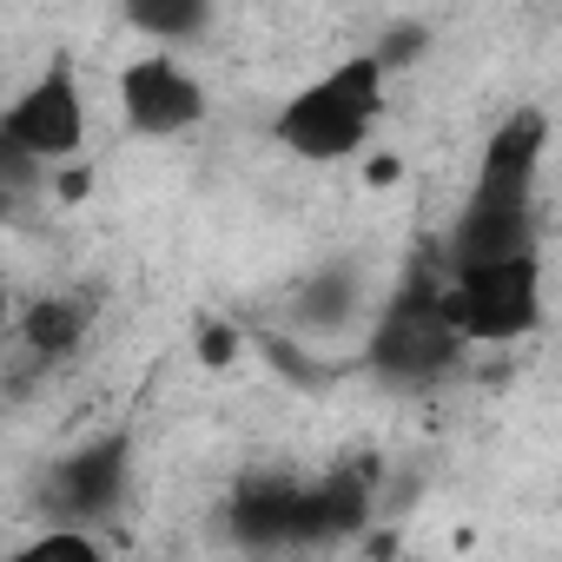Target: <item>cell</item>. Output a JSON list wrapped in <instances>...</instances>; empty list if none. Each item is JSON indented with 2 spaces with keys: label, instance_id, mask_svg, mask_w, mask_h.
Instances as JSON below:
<instances>
[{
  "label": "cell",
  "instance_id": "1",
  "mask_svg": "<svg viewBox=\"0 0 562 562\" xmlns=\"http://www.w3.org/2000/svg\"><path fill=\"white\" fill-rule=\"evenodd\" d=\"M549 153V113L542 106H516L503 126H490L483 153H476V179L463 192V212L443 238V265L470 271V265H503L536 251V172Z\"/></svg>",
  "mask_w": 562,
  "mask_h": 562
},
{
  "label": "cell",
  "instance_id": "2",
  "mask_svg": "<svg viewBox=\"0 0 562 562\" xmlns=\"http://www.w3.org/2000/svg\"><path fill=\"white\" fill-rule=\"evenodd\" d=\"M384 87H391V74H384V60L371 47L345 54L338 67H325L318 80H305L285 106H278L271 139L285 153H299V159H318V166L351 159V153H364V139H371V126L384 113Z\"/></svg>",
  "mask_w": 562,
  "mask_h": 562
},
{
  "label": "cell",
  "instance_id": "3",
  "mask_svg": "<svg viewBox=\"0 0 562 562\" xmlns=\"http://www.w3.org/2000/svg\"><path fill=\"white\" fill-rule=\"evenodd\" d=\"M443 312L463 345H516L542 325V258H503V265H470L443 271Z\"/></svg>",
  "mask_w": 562,
  "mask_h": 562
},
{
  "label": "cell",
  "instance_id": "4",
  "mask_svg": "<svg viewBox=\"0 0 562 562\" xmlns=\"http://www.w3.org/2000/svg\"><path fill=\"white\" fill-rule=\"evenodd\" d=\"M463 351L450 312H443V278L411 271L404 285L384 299L378 325H371V364L384 384H424L437 371H450Z\"/></svg>",
  "mask_w": 562,
  "mask_h": 562
},
{
  "label": "cell",
  "instance_id": "5",
  "mask_svg": "<svg viewBox=\"0 0 562 562\" xmlns=\"http://www.w3.org/2000/svg\"><path fill=\"white\" fill-rule=\"evenodd\" d=\"M87 146V93L67 54H54L0 113V153H21L34 166H67Z\"/></svg>",
  "mask_w": 562,
  "mask_h": 562
},
{
  "label": "cell",
  "instance_id": "6",
  "mask_svg": "<svg viewBox=\"0 0 562 562\" xmlns=\"http://www.w3.org/2000/svg\"><path fill=\"white\" fill-rule=\"evenodd\" d=\"M120 113L139 139H179L205 120V87L179 54L146 47L139 60L120 67Z\"/></svg>",
  "mask_w": 562,
  "mask_h": 562
},
{
  "label": "cell",
  "instance_id": "7",
  "mask_svg": "<svg viewBox=\"0 0 562 562\" xmlns=\"http://www.w3.org/2000/svg\"><path fill=\"white\" fill-rule=\"evenodd\" d=\"M47 496H54L67 529H93L100 516H113L120 496H126V437L113 430V437H93L74 457H60Z\"/></svg>",
  "mask_w": 562,
  "mask_h": 562
},
{
  "label": "cell",
  "instance_id": "8",
  "mask_svg": "<svg viewBox=\"0 0 562 562\" xmlns=\"http://www.w3.org/2000/svg\"><path fill=\"white\" fill-rule=\"evenodd\" d=\"M87 331H93V299H80V292H41V299L21 312V345H27L41 364L74 358V351L87 345Z\"/></svg>",
  "mask_w": 562,
  "mask_h": 562
},
{
  "label": "cell",
  "instance_id": "9",
  "mask_svg": "<svg viewBox=\"0 0 562 562\" xmlns=\"http://www.w3.org/2000/svg\"><path fill=\"white\" fill-rule=\"evenodd\" d=\"M126 21H133L159 54H172V47H186V41H199V34L212 27V8H205V0H133Z\"/></svg>",
  "mask_w": 562,
  "mask_h": 562
},
{
  "label": "cell",
  "instance_id": "10",
  "mask_svg": "<svg viewBox=\"0 0 562 562\" xmlns=\"http://www.w3.org/2000/svg\"><path fill=\"white\" fill-rule=\"evenodd\" d=\"M8 562H113V555H106V542H100L93 529H67V522H54V529H41L34 542H21Z\"/></svg>",
  "mask_w": 562,
  "mask_h": 562
},
{
  "label": "cell",
  "instance_id": "11",
  "mask_svg": "<svg viewBox=\"0 0 562 562\" xmlns=\"http://www.w3.org/2000/svg\"><path fill=\"white\" fill-rule=\"evenodd\" d=\"M371 54L384 60V74H397V67H411L417 54H430V27H424V21H391V27L371 41Z\"/></svg>",
  "mask_w": 562,
  "mask_h": 562
},
{
  "label": "cell",
  "instance_id": "12",
  "mask_svg": "<svg viewBox=\"0 0 562 562\" xmlns=\"http://www.w3.org/2000/svg\"><path fill=\"white\" fill-rule=\"evenodd\" d=\"M192 351H199V364L232 371V358H238V331H232L225 318H205V325H199V338H192Z\"/></svg>",
  "mask_w": 562,
  "mask_h": 562
},
{
  "label": "cell",
  "instance_id": "13",
  "mask_svg": "<svg viewBox=\"0 0 562 562\" xmlns=\"http://www.w3.org/2000/svg\"><path fill=\"white\" fill-rule=\"evenodd\" d=\"M397 179V159L391 153H378V166H371V186H391Z\"/></svg>",
  "mask_w": 562,
  "mask_h": 562
}]
</instances>
